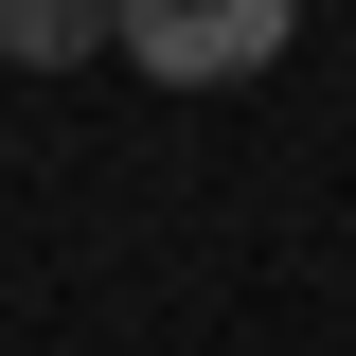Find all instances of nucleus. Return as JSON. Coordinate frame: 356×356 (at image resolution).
Here are the masks:
<instances>
[{"mask_svg": "<svg viewBox=\"0 0 356 356\" xmlns=\"http://www.w3.org/2000/svg\"><path fill=\"white\" fill-rule=\"evenodd\" d=\"M303 36V0H107V54H143L161 89H250Z\"/></svg>", "mask_w": 356, "mask_h": 356, "instance_id": "f257e3e1", "label": "nucleus"}, {"mask_svg": "<svg viewBox=\"0 0 356 356\" xmlns=\"http://www.w3.org/2000/svg\"><path fill=\"white\" fill-rule=\"evenodd\" d=\"M0 54L18 72H72V54H107V0H0Z\"/></svg>", "mask_w": 356, "mask_h": 356, "instance_id": "f03ea898", "label": "nucleus"}]
</instances>
